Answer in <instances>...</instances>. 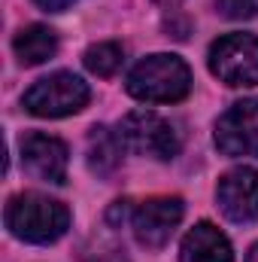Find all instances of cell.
Listing matches in <instances>:
<instances>
[{"instance_id":"cell-17","label":"cell","mask_w":258,"mask_h":262,"mask_svg":"<svg viewBox=\"0 0 258 262\" xmlns=\"http://www.w3.org/2000/svg\"><path fill=\"white\" fill-rule=\"evenodd\" d=\"M152 3H158V6H164V9H170V12H173L183 0H152Z\"/></svg>"},{"instance_id":"cell-18","label":"cell","mask_w":258,"mask_h":262,"mask_svg":"<svg viewBox=\"0 0 258 262\" xmlns=\"http://www.w3.org/2000/svg\"><path fill=\"white\" fill-rule=\"evenodd\" d=\"M246 262H258V244L249 247V253H246Z\"/></svg>"},{"instance_id":"cell-10","label":"cell","mask_w":258,"mask_h":262,"mask_svg":"<svg viewBox=\"0 0 258 262\" xmlns=\"http://www.w3.org/2000/svg\"><path fill=\"white\" fill-rule=\"evenodd\" d=\"M231 259H234L231 241L213 223H197L183 238L179 262H231Z\"/></svg>"},{"instance_id":"cell-8","label":"cell","mask_w":258,"mask_h":262,"mask_svg":"<svg viewBox=\"0 0 258 262\" xmlns=\"http://www.w3.org/2000/svg\"><path fill=\"white\" fill-rule=\"evenodd\" d=\"M67 143L43 134V131H31L21 137V165L28 168V174H34L43 183H64L67 180Z\"/></svg>"},{"instance_id":"cell-12","label":"cell","mask_w":258,"mask_h":262,"mask_svg":"<svg viewBox=\"0 0 258 262\" xmlns=\"http://www.w3.org/2000/svg\"><path fill=\"white\" fill-rule=\"evenodd\" d=\"M122 149L125 146H122L119 134H113L107 128H91V134H88V165H91V171L110 174L119 165Z\"/></svg>"},{"instance_id":"cell-4","label":"cell","mask_w":258,"mask_h":262,"mask_svg":"<svg viewBox=\"0 0 258 262\" xmlns=\"http://www.w3.org/2000/svg\"><path fill=\"white\" fill-rule=\"evenodd\" d=\"M119 140L122 146L137 152V156H149V159H173L179 152V137L167 119H161L152 110H134L119 122Z\"/></svg>"},{"instance_id":"cell-7","label":"cell","mask_w":258,"mask_h":262,"mask_svg":"<svg viewBox=\"0 0 258 262\" xmlns=\"http://www.w3.org/2000/svg\"><path fill=\"white\" fill-rule=\"evenodd\" d=\"M186 213V204L183 198H170V195H161V198H149L143 201L134 216H131V226H134V235L143 247H164L173 235V229L179 226Z\"/></svg>"},{"instance_id":"cell-11","label":"cell","mask_w":258,"mask_h":262,"mask_svg":"<svg viewBox=\"0 0 258 262\" xmlns=\"http://www.w3.org/2000/svg\"><path fill=\"white\" fill-rule=\"evenodd\" d=\"M12 49H15V55H18L21 64L34 67V64L49 61V58L58 52V37H55V31L46 28V25H31V28H21V31L15 34Z\"/></svg>"},{"instance_id":"cell-16","label":"cell","mask_w":258,"mask_h":262,"mask_svg":"<svg viewBox=\"0 0 258 262\" xmlns=\"http://www.w3.org/2000/svg\"><path fill=\"white\" fill-rule=\"evenodd\" d=\"M88 262H128L122 253H116V250H110V253H97V256H91Z\"/></svg>"},{"instance_id":"cell-2","label":"cell","mask_w":258,"mask_h":262,"mask_svg":"<svg viewBox=\"0 0 258 262\" xmlns=\"http://www.w3.org/2000/svg\"><path fill=\"white\" fill-rule=\"evenodd\" d=\"M128 95L149 104H173L192 92V70L176 55H149L128 73Z\"/></svg>"},{"instance_id":"cell-13","label":"cell","mask_w":258,"mask_h":262,"mask_svg":"<svg viewBox=\"0 0 258 262\" xmlns=\"http://www.w3.org/2000/svg\"><path fill=\"white\" fill-rule=\"evenodd\" d=\"M125 61V49L119 43H94L88 52H85V67L97 76H113Z\"/></svg>"},{"instance_id":"cell-14","label":"cell","mask_w":258,"mask_h":262,"mask_svg":"<svg viewBox=\"0 0 258 262\" xmlns=\"http://www.w3.org/2000/svg\"><path fill=\"white\" fill-rule=\"evenodd\" d=\"M219 15L243 21V18H255L258 15V0H216Z\"/></svg>"},{"instance_id":"cell-3","label":"cell","mask_w":258,"mask_h":262,"mask_svg":"<svg viewBox=\"0 0 258 262\" xmlns=\"http://www.w3.org/2000/svg\"><path fill=\"white\" fill-rule=\"evenodd\" d=\"M88 98H91V92L82 82V76L58 70L52 76L37 79L24 92V110L40 119H61L70 113H79L88 104Z\"/></svg>"},{"instance_id":"cell-15","label":"cell","mask_w":258,"mask_h":262,"mask_svg":"<svg viewBox=\"0 0 258 262\" xmlns=\"http://www.w3.org/2000/svg\"><path fill=\"white\" fill-rule=\"evenodd\" d=\"M40 9H46V12H61V9H67L73 0H34Z\"/></svg>"},{"instance_id":"cell-5","label":"cell","mask_w":258,"mask_h":262,"mask_svg":"<svg viewBox=\"0 0 258 262\" xmlns=\"http://www.w3.org/2000/svg\"><path fill=\"white\" fill-rule=\"evenodd\" d=\"M210 70L225 85H258V37L225 34L210 46Z\"/></svg>"},{"instance_id":"cell-6","label":"cell","mask_w":258,"mask_h":262,"mask_svg":"<svg viewBox=\"0 0 258 262\" xmlns=\"http://www.w3.org/2000/svg\"><path fill=\"white\" fill-rule=\"evenodd\" d=\"M216 146L225 156H258V98L237 101L216 122Z\"/></svg>"},{"instance_id":"cell-9","label":"cell","mask_w":258,"mask_h":262,"mask_svg":"<svg viewBox=\"0 0 258 262\" xmlns=\"http://www.w3.org/2000/svg\"><path fill=\"white\" fill-rule=\"evenodd\" d=\"M216 201L231 223L258 220V171L255 168L228 171L216 186Z\"/></svg>"},{"instance_id":"cell-1","label":"cell","mask_w":258,"mask_h":262,"mask_svg":"<svg viewBox=\"0 0 258 262\" xmlns=\"http://www.w3.org/2000/svg\"><path fill=\"white\" fill-rule=\"evenodd\" d=\"M6 226L15 238L31 244H52L70 226V210L40 192H21L6 204Z\"/></svg>"}]
</instances>
